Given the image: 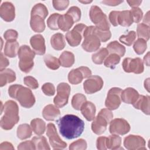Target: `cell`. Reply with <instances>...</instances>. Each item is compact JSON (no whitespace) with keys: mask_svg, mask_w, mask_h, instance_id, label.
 Wrapping results in <instances>:
<instances>
[{"mask_svg":"<svg viewBox=\"0 0 150 150\" xmlns=\"http://www.w3.org/2000/svg\"><path fill=\"white\" fill-rule=\"evenodd\" d=\"M59 132L62 136L68 139L80 136L84 129V122L78 116L67 114L57 120Z\"/></svg>","mask_w":150,"mask_h":150,"instance_id":"cell-1","label":"cell"},{"mask_svg":"<svg viewBox=\"0 0 150 150\" xmlns=\"http://www.w3.org/2000/svg\"><path fill=\"white\" fill-rule=\"evenodd\" d=\"M8 94L11 98L17 100L25 108H31L35 103V97L32 91L22 85L16 84L9 86Z\"/></svg>","mask_w":150,"mask_h":150,"instance_id":"cell-2","label":"cell"},{"mask_svg":"<svg viewBox=\"0 0 150 150\" xmlns=\"http://www.w3.org/2000/svg\"><path fill=\"white\" fill-rule=\"evenodd\" d=\"M4 115L1 119V127L5 130L11 129L19 121V108L13 100L6 101L4 105Z\"/></svg>","mask_w":150,"mask_h":150,"instance_id":"cell-3","label":"cell"},{"mask_svg":"<svg viewBox=\"0 0 150 150\" xmlns=\"http://www.w3.org/2000/svg\"><path fill=\"white\" fill-rule=\"evenodd\" d=\"M113 114L108 108H103L94 118L91 124V129L97 135H101L106 129L107 125L112 120Z\"/></svg>","mask_w":150,"mask_h":150,"instance_id":"cell-4","label":"cell"},{"mask_svg":"<svg viewBox=\"0 0 150 150\" xmlns=\"http://www.w3.org/2000/svg\"><path fill=\"white\" fill-rule=\"evenodd\" d=\"M18 55L19 59V67L21 70L25 73L30 72L34 65L33 59L35 56L34 51L29 46L22 45L19 47Z\"/></svg>","mask_w":150,"mask_h":150,"instance_id":"cell-5","label":"cell"},{"mask_svg":"<svg viewBox=\"0 0 150 150\" xmlns=\"http://www.w3.org/2000/svg\"><path fill=\"white\" fill-rule=\"evenodd\" d=\"M89 16L92 22L95 24L96 27L104 30H109L110 25L108 18L100 7L96 5L91 6Z\"/></svg>","mask_w":150,"mask_h":150,"instance_id":"cell-6","label":"cell"},{"mask_svg":"<svg viewBox=\"0 0 150 150\" xmlns=\"http://www.w3.org/2000/svg\"><path fill=\"white\" fill-rule=\"evenodd\" d=\"M93 26H87L83 33L84 39L81 47L87 52L97 51L101 45L99 38L93 32Z\"/></svg>","mask_w":150,"mask_h":150,"instance_id":"cell-7","label":"cell"},{"mask_svg":"<svg viewBox=\"0 0 150 150\" xmlns=\"http://www.w3.org/2000/svg\"><path fill=\"white\" fill-rule=\"evenodd\" d=\"M70 86L66 83H60L57 87V94L53 99L54 105L58 108L65 106L69 100L70 93Z\"/></svg>","mask_w":150,"mask_h":150,"instance_id":"cell-8","label":"cell"},{"mask_svg":"<svg viewBox=\"0 0 150 150\" xmlns=\"http://www.w3.org/2000/svg\"><path fill=\"white\" fill-rule=\"evenodd\" d=\"M86 28L87 26L86 25L79 23L71 30L67 32L66 35V39L70 46L76 47L80 45Z\"/></svg>","mask_w":150,"mask_h":150,"instance_id":"cell-9","label":"cell"},{"mask_svg":"<svg viewBox=\"0 0 150 150\" xmlns=\"http://www.w3.org/2000/svg\"><path fill=\"white\" fill-rule=\"evenodd\" d=\"M46 135L48 137L49 142L54 149H62L67 146L66 142H64L59 136L54 124L49 123L47 125Z\"/></svg>","mask_w":150,"mask_h":150,"instance_id":"cell-10","label":"cell"},{"mask_svg":"<svg viewBox=\"0 0 150 150\" xmlns=\"http://www.w3.org/2000/svg\"><path fill=\"white\" fill-rule=\"evenodd\" d=\"M122 91V89L118 87H112L110 89L105 101V105L108 109L114 110L120 107L121 103Z\"/></svg>","mask_w":150,"mask_h":150,"instance_id":"cell-11","label":"cell"},{"mask_svg":"<svg viewBox=\"0 0 150 150\" xmlns=\"http://www.w3.org/2000/svg\"><path fill=\"white\" fill-rule=\"evenodd\" d=\"M122 68L127 73L141 74L144 71V63L139 57H127L122 62Z\"/></svg>","mask_w":150,"mask_h":150,"instance_id":"cell-12","label":"cell"},{"mask_svg":"<svg viewBox=\"0 0 150 150\" xmlns=\"http://www.w3.org/2000/svg\"><path fill=\"white\" fill-rule=\"evenodd\" d=\"M91 76V70L86 66H81L77 69H72L68 74V80L71 84H78L84 79Z\"/></svg>","mask_w":150,"mask_h":150,"instance_id":"cell-13","label":"cell"},{"mask_svg":"<svg viewBox=\"0 0 150 150\" xmlns=\"http://www.w3.org/2000/svg\"><path fill=\"white\" fill-rule=\"evenodd\" d=\"M130 125L127 120L123 118H115L110 122L109 131L111 134L123 135L130 130Z\"/></svg>","mask_w":150,"mask_h":150,"instance_id":"cell-14","label":"cell"},{"mask_svg":"<svg viewBox=\"0 0 150 150\" xmlns=\"http://www.w3.org/2000/svg\"><path fill=\"white\" fill-rule=\"evenodd\" d=\"M104 84L103 80L100 76H90L83 83V88L86 93L91 94L100 91Z\"/></svg>","mask_w":150,"mask_h":150,"instance_id":"cell-15","label":"cell"},{"mask_svg":"<svg viewBox=\"0 0 150 150\" xmlns=\"http://www.w3.org/2000/svg\"><path fill=\"white\" fill-rule=\"evenodd\" d=\"M145 144V139L139 135H129L124 139V145L129 150L146 149Z\"/></svg>","mask_w":150,"mask_h":150,"instance_id":"cell-16","label":"cell"},{"mask_svg":"<svg viewBox=\"0 0 150 150\" xmlns=\"http://www.w3.org/2000/svg\"><path fill=\"white\" fill-rule=\"evenodd\" d=\"M0 16L6 22H11L15 18V8L10 2H4L0 7Z\"/></svg>","mask_w":150,"mask_h":150,"instance_id":"cell-17","label":"cell"},{"mask_svg":"<svg viewBox=\"0 0 150 150\" xmlns=\"http://www.w3.org/2000/svg\"><path fill=\"white\" fill-rule=\"evenodd\" d=\"M30 43L35 54L43 55L45 53V40L42 35L38 34L32 36L30 39Z\"/></svg>","mask_w":150,"mask_h":150,"instance_id":"cell-18","label":"cell"},{"mask_svg":"<svg viewBox=\"0 0 150 150\" xmlns=\"http://www.w3.org/2000/svg\"><path fill=\"white\" fill-rule=\"evenodd\" d=\"M133 107L138 110H141L144 114H150V98L149 96L139 95L136 101L132 104Z\"/></svg>","mask_w":150,"mask_h":150,"instance_id":"cell-19","label":"cell"},{"mask_svg":"<svg viewBox=\"0 0 150 150\" xmlns=\"http://www.w3.org/2000/svg\"><path fill=\"white\" fill-rule=\"evenodd\" d=\"M139 97L138 92L132 87H128L122 91L121 98L125 103L133 104Z\"/></svg>","mask_w":150,"mask_h":150,"instance_id":"cell-20","label":"cell"},{"mask_svg":"<svg viewBox=\"0 0 150 150\" xmlns=\"http://www.w3.org/2000/svg\"><path fill=\"white\" fill-rule=\"evenodd\" d=\"M80 110L87 121H91L95 118L96 108L95 105L92 102L86 101L81 105Z\"/></svg>","mask_w":150,"mask_h":150,"instance_id":"cell-21","label":"cell"},{"mask_svg":"<svg viewBox=\"0 0 150 150\" xmlns=\"http://www.w3.org/2000/svg\"><path fill=\"white\" fill-rule=\"evenodd\" d=\"M60 114V111L58 107L53 104L46 105L42 111V115L47 121H54Z\"/></svg>","mask_w":150,"mask_h":150,"instance_id":"cell-22","label":"cell"},{"mask_svg":"<svg viewBox=\"0 0 150 150\" xmlns=\"http://www.w3.org/2000/svg\"><path fill=\"white\" fill-rule=\"evenodd\" d=\"M16 80V74L11 69H5L0 71V86L2 87Z\"/></svg>","mask_w":150,"mask_h":150,"instance_id":"cell-23","label":"cell"},{"mask_svg":"<svg viewBox=\"0 0 150 150\" xmlns=\"http://www.w3.org/2000/svg\"><path fill=\"white\" fill-rule=\"evenodd\" d=\"M19 47V43L16 40L6 41L4 51L5 56L11 58L16 57L18 53Z\"/></svg>","mask_w":150,"mask_h":150,"instance_id":"cell-24","label":"cell"},{"mask_svg":"<svg viewBox=\"0 0 150 150\" xmlns=\"http://www.w3.org/2000/svg\"><path fill=\"white\" fill-rule=\"evenodd\" d=\"M74 23V21L71 16L67 13H65L60 15L58 20V26L62 31L66 32L72 27Z\"/></svg>","mask_w":150,"mask_h":150,"instance_id":"cell-25","label":"cell"},{"mask_svg":"<svg viewBox=\"0 0 150 150\" xmlns=\"http://www.w3.org/2000/svg\"><path fill=\"white\" fill-rule=\"evenodd\" d=\"M30 16V25L32 29L35 32H42L46 27L45 19L38 15H32Z\"/></svg>","mask_w":150,"mask_h":150,"instance_id":"cell-26","label":"cell"},{"mask_svg":"<svg viewBox=\"0 0 150 150\" xmlns=\"http://www.w3.org/2000/svg\"><path fill=\"white\" fill-rule=\"evenodd\" d=\"M50 44L52 47L56 50L63 49L66 45L64 35L61 33L54 34L50 39Z\"/></svg>","mask_w":150,"mask_h":150,"instance_id":"cell-27","label":"cell"},{"mask_svg":"<svg viewBox=\"0 0 150 150\" xmlns=\"http://www.w3.org/2000/svg\"><path fill=\"white\" fill-rule=\"evenodd\" d=\"M59 60L62 67H70L74 63V55L69 51H64L60 54Z\"/></svg>","mask_w":150,"mask_h":150,"instance_id":"cell-28","label":"cell"},{"mask_svg":"<svg viewBox=\"0 0 150 150\" xmlns=\"http://www.w3.org/2000/svg\"><path fill=\"white\" fill-rule=\"evenodd\" d=\"M118 25H120L124 27L131 26L133 23V21L130 11L126 10L120 11L118 17Z\"/></svg>","mask_w":150,"mask_h":150,"instance_id":"cell-29","label":"cell"},{"mask_svg":"<svg viewBox=\"0 0 150 150\" xmlns=\"http://www.w3.org/2000/svg\"><path fill=\"white\" fill-rule=\"evenodd\" d=\"M121 138L118 135L112 134L106 138V146L109 149H123L121 147Z\"/></svg>","mask_w":150,"mask_h":150,"instance_id":"cell-30","label":"cell"},{"mask_svg":"<svg viewBox=\"0 0 150 150\" xmlns=\"http://www.w3.org/2000/svg\"><path fill=\"white\" fill-rule=\"evenodd\" d=\"M30 127L34 133L38 135L43 134L46 130V123L40 118L33 119L30 122Z\"/></svg>","mask_w":150,"mask_h":150,"instance_id":"cell-31","label":"cell"},{"mask_svg":"<svg viewBox=\"0 0 150 150\" xmlns=\"http://www.w3.org/2000/svg\"><path fill=\"white\" fill-rule=\"evenodd\" d=\"M107 49L110 53H115L122 57L125 53V47L117 41H112L107 46Z\"/></svg>","mask_w":150,"mask_h":150,"instance_id":"cell-32","label":"cell"},{"mask_svg":"<svg viewBox=\"0 0 150 150\" xmlns=\"http://www.w3.org/2000/svg\"><path fill=\"white\" fill-rule=\"evenodd\" d=\"M32 129L28 124H22L17 128V137L19 139L23 140L30 138L32 134Z\"/></svg>","mask_w":150,"mask_h":150,"instance_id":"cell-33","label":"cell"},{"mask_svg":"<svg viewBox=\"0 0 150 150\" xmlns=\"http://www.w3.org/2000/svg\"><path fill=\"white\" fill-rule=\"evenodd\" d=\"M48 15V10L46 6L41 3H38L35 5L30 12V16L38 15L42 17L43 19H45Z\"/></svg>","mask_w":150,"mask_h":150,"instance_id":"cell-34","label":"cell"},{"mask_svg":"<svg viewBox=\"0 0 150 150\" xmlns=\"http://www.w3.org/2000/svg\"><path fill=\"white\" fill-rule=\"evenodd\" d=\"M109 52L107 48L103 47L98 52L92 54V60L93 63L97 64H101L105 60V59L108 56Z\"/></svg>","mask_w":150,"mask_h":150,"instance_id":"cell-35","label":"cell"},{"mask_svg":"<svg viewBox=\"0 0 150 150\" xmlns=\"http://www.w3.org/2000/svg\"><path fill=\"white\" fill-rule=\"evenodd\" d=\"M137 33L138 39H142L147 41L149 39V26L144 23H138Z\"/></svg>","mask_w":150,"mask_h":150,"instance_id":"cell-36","label":"cell"},{"mask_svg":"<svg viewBox=\"0 0 150 150\" xmlns=\"http://www.w3.org/2000/svg\"><path fill=\"white\" fill-rule=\"evenodd\" d=\"M36 149H50L49 144L46 140V138L43 136L34 137L32 139Z\"/></svg>","mask_w":150,"mask_h":150,"instance_id":"cell-37","label":"cell"},{"mask_svg":"<svg viewBox=\"0 0 150 150\" xmlns=\"http://www.w3.org/2000/svg\"><path fill=\"white\" fill-rule=\"evenodd\" d=\"M43 60L46 66L50 69L57 70L60 66L59 59L50 54H46Z\"/></svg>","mask_w":150,"mask_h":150,"instance_id":"cell-38","label":"cell"},{"mask_svg":"<svg viewBox=\"0 0 150 150\" xmlns=\"http://www.w3.org/2000/svg\"><path fill=\"white\" fill-rule=\"evenodd\" d=\"M120 59L121 57L119 55L115 53H111L104 61V64L105 67L113 69L120 63Z\"/></svg>","mask_w":150,"mask_h":150,"instance_id":"cell-39","label":"cell"},{"mask_svg":"<svg viewBox=\"0 0 150 150\" xmlns=\"http://www.w3.org/2000/svg\"><path fill=\"white\" fill-rule=\"evenodd\" d=\"M87 101L86 97L81 93H77L71 99V105L76 110H80L81 105Z\"/></svg>","mask_w":150,"mask_h":150,"instance_id":"cell-40","label":"cell"},{"mask_svg":"<svg viewBox=\"0 0 150 150\" xmlns=\"http://www.w3.org/2000/svg\"><path fill=\"white\" fill-rule=\"evenodd\" d=\"M93 32L99 38L100 40L103 42H107L111 37V33L109 30H104L94 26L93 28Z\"/></svg>","mask_w":150,"mask_h":150,"instance_id":"cell-41","label":"cell"},{"mask_svg":"<svg viewBox=\"0 0 150 150\" xmlns=\"http://www.w3.org/2000/svg\"><path fill=\"white\" fill-rule=\"evenodd\" d=\"M135 39H136L135 32L134 30H131V31L128 32L127 35H121L120 37L119 40L121 43L125 44L127 46H129L132 45V43L134 42Z\"/></svg>","mask_w":150,"mask_h":150,"instance_id":"cell-42","label":"cell"},{"mask_svg":"<svg viewBox=\"0 0 150 150\" xmlns=\"http://www.w3.org/2000/svg\"><path fill=\"white\" fill-rule=\"evenodd\" d=\"M146 41L142 39H138L134 44L133 48L135 53L138 54H142L146 49Z\"/></svg>","mask_w":150,"mask_h":150,"instance_id":"cell-43","label":"cell"},{"mask_svg":"<svg viewBox=\"0 0 150 150\" xmlns=\"http://www.w3.org/2000/svg\"><path fill=\"white\" fill-rule=\"evenodd\" d=\"M60 14L57 13H54L52 14L47 20V26L52 30H58V20L60 17Z\"/></svg>","mask_w":150,"mask_h":150,"instance_id":"cell-44","label":"cell"},{"mask_svg":"<svg viewBox=\"0 0 150 150\" xmlns=\"http://www.w3.org/2000/svg\"><path fill=\"white\" fill-rule=\"evenodd\" d=\"M87 142L84 139H79L72 142L69 146L70 150H84L87 148Z\"/></svg>","mask_w":150,"mask_h":150,"instance_id":"cell-45","label":"cell"},{"mask_svg":"<svg viewBox=\"0 0 150 150\" xmlns=\"http://www.w3.org/2000/svg\"><path fill=\"white\" fill-rule=\"evenodd\" d=\"M66 13L70 15L73 19L74 22H77L80 21L81 18V11L80 9L76 6L70 7Z\"/></svg>","mask_w":150,"mask_h":150,"instance_id":"cell-46","label":"cell"},{"mask_svg":"<svg viewBox=\"0 0 150 150\" xmlns=\"http://www.w3.org/2000/svg\"><path fill=\"white\" fill-rule=\"evenodd\" d=\"M130 12L131 14L133 22L139 23L142 19L143 12L139 8H132V9L130 10Z\"/></svg>","mask_w":150,"mask_h":150,"instance_id":"cell-47","label":"cell"},{"mask_svg":"<svg viewBox=\"0 0 150 150\" xmlns=\"http://www.w3.org/2000/svg\"><path fill=\"white\" fill-rule=\"evenodd\" d=\"M24 83L26 86L32 89H36L39 87V83L37 80L32 76H26L23 79Z\"/></svg>","mask_w":150,"mask_h":150,"instance_id":"cell-48","label":"cell"},{"mask_svg":"<svg viewBox=\"0 0 150 150\" xmlns=\"http://www.w3.org/2000/svg\"><path fill=\"white\" fill-rule=\"evenodd\" d=\"M43 93L47 96H52L55 94V87L51 83H46L42 87Z\"/></svg>","mask_w":150,"mask_h":150,"instance_id":"cell-49","label":"cell"},{"mask_svg":"<svg viewBox=\"0 0 150 150\" xmlns=\"http://www.w3.org/2000/svg\"><path fill=\"white\" fill-rule=\"evenodd\" d=\"M53 6V7L58 11H63L66 8H67V6L69 5V1L68 0H55L52 1Z\"/></svg>","mask_w":150,"mask_h":150,"instance_id":"cell-50","label":"cell"},{"mask_svg":"<svg viewBox=\"0 0 150 150\" xmlns=\"http://www.w3.org/2000/svg\"><path fill=\"white\" fill-rule=\"evenodd\" d=\"M18 36L17 31L13 29H8L4 34V37L6 41L16 40Z\"/></svg>","mask_w":150,"mask_h":150,"instance_id":"cell-51","label":"cell"},{"mask_svg":"<svg viewBox=\"0 0 150 150\" xmlns=\"http://www.w3.org/2000/svg\"><path fill=\"white\" fill-rule=\"evenodd\" d=\"M18 149L19 150H22V149H36L35 146L33 142V141H26L24 142H22L19 144L18 146Z\"/></svg>","mask_w":150,"mask_h":150,"instance_id":"cell-52","label":"cell"},{"mask_svg":"<svg viewBox=\"0 0 150 150\" xmlns=\"http://www.w3.org/2000/svg\"><path fill=\"white\" fill-rule=\"evenodd\" d=\"M106 137H99L97 139L96 146L98 149L105 150L107 149L106 146Z\"/></svg>","mask_w":150,"mask_h":150,"instance_id":"cell-53","label":"cell"},{"mask_svg":"<svg viewBox=\"0 0 150 150\" xmlns=\"http://www.w3.org/2000/svg\"><path fill=\"white\" fill-rule=\"evenodd\" d=\"M119 12L120 11H111L109 14L108 18H109L110 22L114 26H117L118 25V17Z\"/></svg>","mask_w":150,"mask_h":150,"instance_id":"cell-54","label":"cell"},{"mask_svg":"<svg viewBox=\"0 0 150 150\" xmlns=\"http://www.w3.org/2000/svg\"><path fill=\"white\" fill-rule=\"evenodd\" d=\"M0 71L5 69L8 65L9 64V60L7 58H6L2 53H1L0 54Z\"/></svg>","mask_w":150,"mask_h":150,"instance_id":"cell-55","label":"cell"},{"mask_svg":"<svg viewBox=\"0 0 150 150\" xmlns=\"http://www.w3.org/2000/svg\"><path fill=\"white\" fill-rule=\"evenodd\" d=\"M10 150L14 149L12 144L9 142H4L0 144V150Z\"/></svg>","mask_w":150,"mask_h":150,"instance_id":"cell-56","label":"cell"},{"mask_svg":"<svg viewBox=\"0 0 150 150\" xmlns=\"http://www.w3.org/2000/svg\"><path fill=\"white\" fill-rule=\"evenodd\" d=\"M103 4L109 6H117L123 2V1H103Z\"/></svg>","mask_w":150,"mask_h":150,"instance_id":"cell-57","label":"cell"},{"mask_svg":"<svg viewBox=\"0 0 150 150\" xmlns=\"http://www.w3.org/2000/svg\"><path fill=\"white\" fill-rule=\"evenodd\" d=\"M127 2L131 7L136 8L141 5L142 1H127Z\"/></svg>","mask_w":150,"mask_h":150,"instance_id":"cell-58","label":"cell"},{"mask_svg":"<svg viewBox=\"0 0 150 150\" xmlns=\"http://www.w3.org/2000/svg\"><path fill=\"white\" fill-rule=\"evenodd\" d=\"M143 63H144L147 66H149V52H148L147 53V54L144 56Z\"/></svg>","mask_w":150,"mask_h":150,"instance_id":"cell-59","label":"cell"},{"mask_svg":"<svg viewBox=\"0 0 150 150\" xmlns=\"http://www.w3.org/2000/svg\"><path fill=\"white\" fill-rule=\"evenodd\" d=\"M149 11H148L147 13H146V15L144 16V23H145V24H146V25H148L149 26Z\"/></svg>","mask_w":150,"mask_h":150,"instance_id":"cell-60","label":"cell"},{"mask_svg":"<svg viewBox=\"0 0 150 150\" xmlns=\"http://www.w3.org/2000/svg\"><path fill=\"white\" fill-rule=\"evenodd\" d=\"M149 79L148 78L144 81V87L148 92H149Z\"/></svg>","mask_w":150,"mask_h":150,"instance_id":"cell-61","label":"cell"},{"mask_svg":"<svg viewBox=\"0 0 150 150\" xmlns=\"http://www.w3.org/2000/svg\"><path fill=\"white\" fill-rule=\"evenodd\" d=\"M79 2H81V3H83V4H89L90 2H92V1H79Z\"/></svg>","mask_w":150,"mask_h":150,"instance_id":"cell-62","label":"cell"}]
</instances>
